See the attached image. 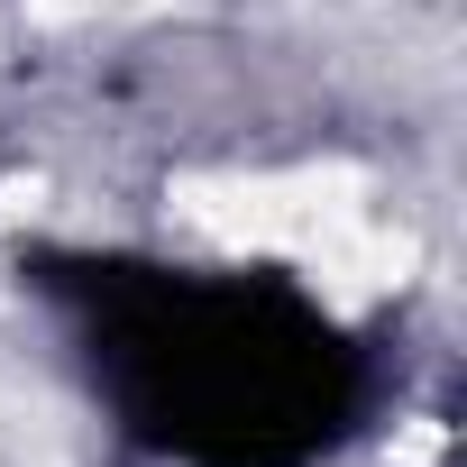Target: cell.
Wrapping results in <instances>:
<instances>
[{
	"label": "cell",
	"instance_id": "cell-1",
	"mask_svg": "<svg viewBox=\"0 0 467 467\" xmlns=\"http://www.w3.org/2000/svg\"><path fill=\"white\" fill-rule=\"evenodd\" d=\"M56 303L92 403L156 467H312L358 431L367 348L294 275L74 257Z\"/></svg>",
	"mask_w": 467,
	"mask_h": 467
}]
</instances>
